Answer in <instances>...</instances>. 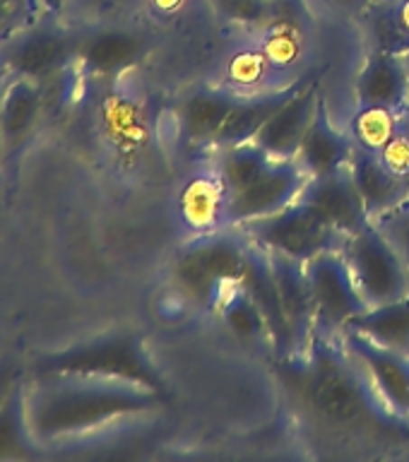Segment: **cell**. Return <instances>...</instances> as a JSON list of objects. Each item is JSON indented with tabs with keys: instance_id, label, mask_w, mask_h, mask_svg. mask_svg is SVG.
Masks as SVG:
<instances>
[{
	"instance_id": "39",
	"label": "cell",
	"mask_w": 409,
	"mask_h": 462,
	"mask_svg": "<svg viewBox=\"0 0 409 462\" xmlns=\"http://www.w3.org/2000/svg\"><path fill=\"white\" fill-rule=\"evenodd\" d=\"M5 79H7V75L3 70H0V94H3V87H5Z\"/></svg>"
},
{
	"instance_id": "34",
	"label": "cell",
	"mask_w": 409,
	"mask_h": 462,
	"mask_svg": "<svg viewBox=\"0 0 409 462\" xmlns=\"http://www.w3.org/2000/svg\"><path fill=\"white\" fill-rule=\"evenodd\" d=\"M24 366L14 359L13 354L0 352V404L5 402L10 393H13L22 381H24Z\"/></svg>"
},
{
	"instance_id": "24",
	"label": "cell",
	"mask_w": 409,
	"mask_h": 462,
	"mask_svg": "<svg viewBox=\"0 0 409 462\" xmlns=\"http://www.w3.org/2000/svg\"><path fill=\"white\" fill-rule=\"evenodd\" d=\"M347 328L367 335L378 345L409 354V294L397 301L364 310Z\"/></svg>"
},
{
	"instance_id": "30",
	"label": "cell",
	"mask_w": 409,
	"mask_h": 462,
	"mask_svg": "<svg viewBox=\"0 0 409 462\" xmlns=\"http://www.w3.org/2000/svg\"><path fill=\"white\" fill-rule=\"evenodd\" d=\"M42 13V0H0V43L32 27Z\"/></svg>"
},
{
	"instance_id": "19",
	"label": "cell",
	"mask_w": 409,
	"mask_h": 462,
	"mask_svg": "<svg viewBox=\"0 0 409 462\" xmlns=\"http://www.w3.org/2000/svg\"><path fill=\"white\" fill-rule=\"evenodd\" d=\"M357 106H386L403 111L409 104L407 58L395 53H367L354 79Z\"/></svg>"
},
{
	"instance_id": "8",
	"label": "cell",
	"mask_w": 409,
	"mask_h": 462,
	"mask_svg": "<svg viewBox=\"0 0 409 462\" xmlns=\"http://www.w3.org/2000/svg\"><path fill=\"white\" fill-rule=\"evenodd\" d=\"M313 313H316V335L339 337L354 318L368 310V303L354 284L345 255L339 248L325 251L306 263Z\"/></svg>"
},
{
	"instance_id": "22",
	"label": "cell",
	"mask_w": 409,
	"mask_h": 462,
	"mask_svg": "<svg viewBox=\"0 0 409 462\" xmlns=\"http://www.w3.org/2000/svg\"><path fill=\"white\" fill-rule=\"evenodd\" d=\"M144 53V36L128 29H99L79 36L78 63L92 75H116Z\"/></svg>"
},
{
	"instance_id": "21",
	"label": "cell",
	"mask_w": 409,
	"mask_h": 462,
	"mask_svg": "<svg viewBox=\"0 0 409 462\" xmlns=\"http://www.w3.org/2000/svg\"><path fill=\"white\" fill-rule=\"evenodd\" d=\"M244 92H237L231 87H202L195 89L181 108V123L186 143L195 150L208 152L215 135L231 114V108Z\"/></svg>"
},
{
	"instance_id": "32",
	"label": "cell",
	"mask_w": 409,
	"mask_h": 462,
	"mask_svg": "<svg viewBox=\"0 0 409 462\" xmlns=\"http://www.w3.org/2000/svg\"><path fill=\"white\" fill-rule=\"evenodd\" d=\"M215 3L229 20L260 27L277 0H215Z\"/></svg>"
},
{
	"instance_id": "33",
	"label": "cell",
	"mask_w": 409,
	"mask_h": 462,
	"mask_svg": "<svg viewBox=\"0 0 409 462\" xmlns=\"http://www.w3.org/2000/svg\"><path fill=\"white\" fill-rule=\"evenodd\" d=\"M378 154H381L383 162H386L393 171L407 176L409 173V128L404 125L403 114H400V128H397L395 135L390 137V143L386 144Z\"/></svg>"
},
{
	"instance_id": "12",
	"label": "cell",
	"mask_w": 409,
	"mask_h": 462,
	"mask_svg": "<svg viewBox=\"0 0 409 462\" xmlns=\"http://www.w3.org/2000/svg\"><path fill=\"white\" fill-rule=\"evenodd\" d=\"M338 339L367 371L386 407L397 417L409 419V354L378 345L352 328H347Z\"/></svg>"
},
{
	"instance_id": "40",
	"label": "cell",
	"mask_w": 409,
	"mask_h": 462,
	"mask_svg": "<svg viewBox=\"0 0 409 462\" xmlns=\"http://www.w3.org/2000/svg\"><path fill=\"white\" fill-rule=\"evenodd\" d=\"M374 3H395V0H374Z\"/></svg>"
},
{
	"instance_id": "17",
	"label": "cell",
	"mask_w": 409,
	"mask_h": 462,
	"mask_svg": "<svg viewBox=\"0 0 409 462\" xmlns=\"http://www.w3.org/2000/svg\"><path fill=\"white\" fill-rule=\"evenodd\" d=\"M354 150H357V144H354L352 135L332 123L328 101L321 94L316 116H313L306 135H303L296 162L309 176H323V173L339 171V169L349 166Z\"/></svg>"
},
{
	"instance_id": "2",
	"label": "cell",
	"mask_w": 409,
	"mask_h": 462,
	"mask_svg": "<svg viewBox=\"0 0 409 462\" xmlns=\"http://www.w3.org/2000/svg\"><path fill=\"white\" fill-rule=\"evenodd\" d=\"M29 429L51 453L123 421L162 410V393L137 383L85 375H32L24 383Z\"/></svg>"
},
{
	"instance_id": "20",
	"label": "cell",
	"mask_w": 409,
	"mask_h": 462,
	"mask_svg": "<svg viewBox=\"0 0 409 462\" xmlns=\"http://www.w3.org/2000/svg\"><path fill=\"white\" fill-rule=\"evenodd\" d=\"M349 171H352V179L357 183L361 200L367 205L371 222L390 212L393 208H397V205H403L409 198L407 179L403 173L393 171L383 162L381 154H376V152L357 147L352 159H349Z\"/></svg>"
},
{
	"instance_id": "10",
	"label": "cell",
	"mask_w": 409,
	"mask_h": 462,
	"mask_svg": "<svg viewBox=\"0 0 409 462\" xmlns=\"http://www.w3.org/2000/svg\"><path fill=\"white\" fill-rule=\"evenodd\" d=\"M306 180H309V173L303 171L296 159L274 162L251 186H246L241 193L231 198L227 226H244V224L289 208L292 202L299 200Z\"/></svg>"
},
{
	"instance_id": "23",
	"label": "cell",
	"mask_w": 409,
	"mask_h": 462,
	"mask_svg": "<svg viewBox=\"0 0 409 462\" xmlns=\"http://www.w3.org/2000/svg\"><path fill=\"white\" fill-rule=\"evenodd\" d=\"M24 383L27 378L0 404V462H29L51 455L29 429Z\"/></svg>"
},
{
	"instance_id": "3",
	"label": "cell",
	"mask_w": 409,
	"mask_h": 462,
	"mask_svg": "<svg viewBox=\"0 0 409 462\" xmlns=\"http://www.w3.org/2000/svg\"><path fill=\"white\" fill-rule=\"evenodd\" d=\"M32 375H85V378H111V381L137 383L144 388L164 393L157 368L152 366L140 335L130 330L104 332L82 339L63 349L42 354Z\"/></svg>"
},
{
	"instance_id": "14",
	"label": "cell",
	"mask_w": 409,
	"mask_h": 462,
	"mask_svg": "<svg viewBox=\"0 0 409 462\" xmlns=\"http://www.w3.org/2000/svg\"><path fill=\"white\" fill-rule=\"evenodd\" d=\"M267 258L273 267L282 310H284L289 330H292V342H294L292 356H296L309 349L311 339L316 335V313H313V296H311L306 263L292 260L280 253H267Z\"/></svg>"
},
{
	"instance_id": "15",
	"label": "cell",
	"mask_w": 409,
	"mask_h": 462,
	"mask_svg": "<svg viewBox=\"0 0 409 462\" xmlns=\"http://www.w3.org/2000/svg\"><path fill=\"white\" fill-rule=\"evenodd\" d=\"M321 78L306 85L302 92H296L270 121L253 137L274 162H292L302 150L303 135L309 130L313 116H316L318 99H321Z\"/></svg>"
},
{
	"instance_id": "4",
	"label": "cell",
	"mask_w": 409,
	"mask_h": 462,
	"mask_svg": "<svg viewBox=\"0 0 409 462\" xmlns=\"http://www.w3.org/2000/svg\"><path fill=\"white\" fill-rule=\"evenodd\" d=\"M251 238L241 226L188 238L173 260V282L202 309L215 310L219 296L241 280Z\"/></svg>"
},
{
	"instance_id": "31",
	"label": "cell",
	"mask_w": 409,
	"mask_h": 462,
	"mask_svg": "<svg viewBox=\"0 0 409 462\" xmlns=\"http://www.w3.org/2000/svg\"><path fill=\"white\" fill-rule=\"evenodd\" d=\"M374 224L381 229V234L388 238V244L395 248L397 258L403 260L404 273L409 277V198L397 205L390 212L374 219Z\"/></svg>"
},
{
	"instance_id": "41",
	"label": "cell",
	"mask_w": 409,
	"mask_h": 462,
	"mask_svg": "<svg viewBox=\"0 0 409 462\" xmlns=\"http://www.w3.org/2000/svg\"><path fill=\"white\" fill-rule=\"evenodd\" d=\"M404 179H407V190H409V173H407V176H404Z\"/></svg>"
},
{
	"instance_id": "9",
	"label": "cell",
	"mask_w": 409,
	"mask_h": 462,
	"mask_svg": "<svg viewBox=\"0 0 409 462\" xmlns=\"http://www.w3.org/2000/svg\"><path fill=\"white\" fill-rule=\"evenodd\" d=\"M229 188L222 180L212 159L188 173L176 193V217L188 238L208 236L227 229Z\"/></svg>"
},
{
	"instance_id": "28",
	"label": "cell",
	"mask_w": 409,
	"mask_h": 462,
	"mask_svg": "<svg viewBox=\"0 0 409 462\" xmlns=\"http://www.w3.org/2000/svg\"><path fill=\"white\" fill-rule=\"evenodd\" d=\"M400 128V111L386 106H357L347 133L352 135L354 144L361 150L378 152L390 143Z\"/></svg>"
},
{
	"instance_id": "13",
	"label": "cell",
	"mask_w": 409,
	"mask_h": 462,
	"mask_svg": "<svg viewBox=\"0 0 409 462\" xmlns=\"http://www.w3.org/2000/svg\"><path fill=\"white\" fill-rule=\"evenodd\" d=\"M299 200L318 209L345 236L364 229L371 222L349 166L323 176H309Z\"/></svg>"
},
{
	"instance_id": "6",
	"label": "cell",
	"mask_w": 409,
	"mask_h": 462,
	"mask_svg": "<svg viewBox=\"0 0 409 462\" xmlns=\"http://www.w3.org/2000/svg\"><path fill=\"white\" fill-rule=\"evenodd\" d=\"M78 46L79 36L39 20L0 43V70L10 78L32 79L46 89L78 63Z\"/></svg>"
},
{
	"instance_id": "26",
	"label": "cell",
	"mask_w": 409,
	"mask_h": 462,
	"mask_svg": "<svg viewBox=\"0 0 409 462\" xmlns=\"http://www.w3.org/2000/svg\"><path fill=\"white\" fill-rule=\"evenodd\" d=\"M209 159L215 162L217 171H219L222 180L229 188L231 198L241 193L246 186H251L253 180L258 179L267 166L274 164V159H270V154L258 143H253V140L251 143L237 144V147H229V150L215 152Z\"/></svg>"
},
{
	"instance_id": "5",
	"label": "cell",
	"mask_w": 409,
	"mask_h": 462,
	"mask_svg": "<svg viewBox=\"0 0 409 462\" xmlns=\"http://www.w3.org/2000/svg\"><path fill=\"white\" fill-rule=\"evenodd\" d=\"M241 229L263 251L280 253L299 263H309L321 253L335 251L345 241L342 231L302 200L292 202L274 215L244 224Z\"/></svg>"
},
{
	"instance_id": "37",
	"label": "cell",
	"mask_w": 409,
	"mask_h": 462,
	"mask_svg": "<svg viewBox=\"0 0 409 462\" xmlns=\"http://www.w3.org/2000/svg\"><path fill=\"white\" fill-rule=\"evenodd\" d=\"M63 3H65V0H42L43 13L58 14V13H60V10H63Z\"/></svg>"
},
{
	"instance_id": "35",
	"label": "cell",
	"mask_w": 409,
	"mask_h": 462,
	"mask_svg": "<svg viewBox=\"0 0 409 462\" xmlns=\"http://www.w3.org/2000/svg\"><path fill=\"white\" fill-rule=\"evenodd\" d=\"M321 5L332 14H339V17H349V20H357L364 10H367L374 0H318Z\"/></svg>"
},
{
	"instance_id": "16",
	"label": "cell",
	"mask_w": 409,
	"mask_h": 462,
	"mask_svg": "<svg viewBox=\"0 0 409 462\" xmlns=\"http://www.w3.org/2000/svg\"><path fill=\"white\" fill-rule=\"evenodd\" d=\"M46 89L32 79L7 75L0 94V159L10 157L27 143L42 121Z\"/></svg>"
},
{
	"instance_id": "27",
	"label": "cell",
	"mask_w": 409,
	"mask_h": 462,
	"mask_svg": "<svg viewBox=\"0 0 409 462\" xmlns=\"http://www.w3.org/2000/svg\"><path fill=\"white\" fill-rule=\"evenodd\" d=\"M357 24L367 42L368 53H395V56L409 53V39L395 22L390 3H371L357 17Z\"/></svg>"
},
{
	"instance_id": "11",
	"label": "cell",
	"mask_w": 409,
	"mask_h": 462,
	"mask_svg": "<svg viewBox=\"0 0 409 462\" xmlns=\"http://www.w3.org/2000/svg\"><path fill=\"white\" fill-rule=\"evenodd\" d=\"M321 78L318 70L302 72L296 79H289L284 85L265 87L258 92H246L238 97V101L231 108V114L227 116V121L222 123V128L215 135L212 144H209L208 154L212 157L215 152L229 150L237 144L251 143L253 137L258 135L260 128L287 104L296 92H302L303 87L311 85L313 79Z\"/></svg>"
},
{
	"instance_id": "18",
	"label": "cell",
	"mask_w": 409,
	"mask_h": 462,
	"mask_svg": "<svg viewBox=\"0 0 409 462\" xmlns=\"http://www.w3.org/2000/svg\"><path fill=\"white\" fill-rule=\"evenodd\" d=\"M246 234V231H244ZM241 287L248 291L253 301L258 303V309L263 310V316L270 328V339H273V352L277 359L282 356H292L294 354V342H292V330H289L287 318L282 310L280 294H277V284H274L273 267H270V258L267 251H263L260 245L251 241L248 248V258H246L244 274H241Z\"/></svg>"
},
{
	"instance_id": "38",
	"label": "cell",
	"mask_w": 409,
	"mask_h": 462,
	"mask_svg": "<svg viewBox=\"0 0 409 462\" xmlns=\"http://www.w3.org/2000/svg\"><path fill=\"white\" fill-rule=\"evenodd\" d=\"M400 114H403V121H404V125H407V128H409V104H407V106L403 108V111H400Z\"/></svg>"
},
{
	"instance_id": "36",
	"label": "cell",
	"mask_w": 409,
	"mask_h": 462,
	"mask_svg": "<svg viewBox=\"0 0 409 462\" xmlns=\"http://www.w3.org/2000/svg\"><path fill=\"white\" fill-rule=\"evenodd\" d=\"M393 5V14H395V22L403 29V34L409 39V0H395L390 3Z\"/></svg>"
},
{
	"instance_id": "25",
	"label": "cell",
	"mask_w": 409,
	"mask_h": 462,
	"mask_svg": "<svg viewBox=\"0 0 409 462\" xmlns=\"http://www.w3.org/2000/svg\"><path fill=\"white\" fill-rule=\"evenodd\" d=\"M215 313L237 337L273 345L265 316L258 309V303L253 301L248 291L241 287V282H234L231 287H227V291L217 301Z\"/></svg>"
},
{
	"instance_id": "1",
	"label": "cell",
	"mask_w": 409,
	"mask_h": 462,
	"mask_svg": "<svg viewBox=\"0 0 409 462\" xmlns=\"http://www.w3.org/2000/svg\"><path fill=\"white\" fill-rule=\"evenodd\" d=\"M277 375L311 424L332 439H407L409 419L390 411L359 361L338 337L313 335L296 356H274Z\"/></svg>"
},
{
	"instance_id": "7",
	"label": "cell",
	"mask_w": 409,
	"mask_h": 462,
	"mask_svg": "<svg viewBox=\"0 0 409 462\" xmlns=\"http://www.w3.org/2000/svg\"><path fill=\"white\" fill-rule=\"evenodd\" d=\"M339 251L345 255L354 284L368 303V309L397 301L409 294V277L403 260L397 258L395 248L374 222L345 236Z\"/></svg>"
},
{
	"instance_id": "29",
	"label": "cell",
	"mask_w": 409,
	"mask_h": 462,
	"mask_svg": "<svg viewBox=\"0 0 409 462\" xmlns=\"http://www.w3.org/2000/svg\"><path fill=\"white\" fill-rule=\"evenodd\" d=\"M270 70H274V68L270 65L263 51H244V53H237V56L231 58L229 70H227V87L244 94L258 92V89H265L263 82H265Z\"/></svg>"
}]
</instances>
